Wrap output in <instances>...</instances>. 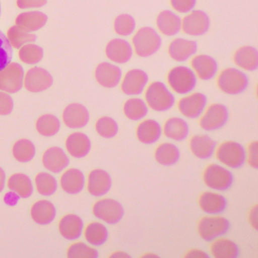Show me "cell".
<instances>
[{"instance_id":"1","label":"cell","mask_w":258,"mask_h":258,"mask_svg":"<svg viewBox=\"0 0 258 258\" xmlns=\"http://www.w3.org/2000/svg\"><path fill=\"white\" fill-rule=\"evenodd\" d=\"M161 35L155 28L149 26L141 27L132 35L131 45L134 52L142 58L153 56L162 46Z\"/></svg>"},{"instance_id":"2","label":"cell","mask_w":258,"mask_h":258,"mask_svg":"<svg viewBox=\"0 0 258 258\" xmlns=\"http://www.w3.org/2000/svg\"><path fill=\"white\" fill-rule=\"evenodd\" d=\"M144 100L149 109L155 112H165L174 106V93L167 84L160 81L149 83L144 91Z\"/></svg>"},{"instance_id":"3","label":"cell","mask_w":258,"mask_h":258,"mask_svg":"<svg viewBox=\"0 0 258 258\" xmlns=\"http://www.w3.org/2000/svg\"><path fill=\"white\" fill-rule=\"evenodd\" d=\"M216 84L220 92L228 96L244 93L249 86L248 76L236 67L225 68L216 77Z\"/></svg>"},{"instance_id":"4","label":"cell","mask_w":258,"mask_h":258,"mask_svg":"<svg viewBox=\"0 0 258 258\" xmlns=\"http://www.w3.org/2000/svg\"><path fill=\"white\" fill-rule=\"evenodd\" d=\"M166 82L173 93L184 96L194 91L197 86L198 78L191 68L179 64L168 71Z\"/></svg>"},{"instance_id":"5","label":"cell","mask_w":258,"mask_h":258,"mask_svg":"<svg viewBox=\"0 0 258 258\" xmlns=\"http://www.w3.org/2000/svg\"><path fill=\"white\" fill-rule=\"evenodd\" d=\"M216 159L227 168L237 169L245 163V149L234 140H226L217 146Z\"/></svg>"},{"instance_id":"6","label":"cell","mask_w":258,"mask_h":258,"mask_svg":"<svg viewBox=\"0 0 258 258\" xmlns=\"http://www.w3.org/2000/svg\"><path fill=\"white\" fill-rule=\"evenodd\" d=\"M202 181L211 190L225 191L233 183V175L225 166L211 163L204 170Z\"/></svg>"},{"instance_id":"7","label":"cell","mask_w":258,"mask_h":258,"mask_svg":"<svg viewBox=\"0 0 258 258\" xmlns=\"http://www.w3.org/2000/svg\"><path fill=\"white\" fill-rule=\"evenodd\" d=\"M229 220L220 214H208L197 223V232L202 239L211 241L223 236L229 229Z\"/></svg>"},{"instance_id":"8","label":"cell","mask_w":258,"mask_h":258,"mask_svg":"<svg viewBox=\"0 0 258 258\" xmlns=\"http://www.w3.org/2000/svg\"><path fill=\"white\" fill-rule=\"evenodd\" d=\"M229 117L227 107L223 104L215 102L207 105L199 118V125L201 129L207 132L218 131L227 123Z\"/></svg>"},{"instance_id":"9","label":"cell","mask_w":258,"mask_h":258,"mask_svg":"<svg viewBox=\"0 0 258 258\" xmlns=\"http://www.w3.org/2000/svg\"><path fill=\"white\" fill-rule=\"evenodd\" d=\"M92 212L96 218L107 224H117L124 215V209L118 201L102 198L93 204Z\"/></svg>"},{"instance_id":"10","label":"cell","mask_w":258,"mask_h":258,"mask_svg":"<svg viewBox=\"0 0 258 258\" xmlns=\"http://www.w3.org/2000/svg\"><path fill=\"white\" fill-rule=\"evenodd\" d=\"M211 25V19L205 12L194 10L182 18L181 31L188 37H202L209 31Z\"/></svg>"},{"instance_id":"11","label":"cell","mask_w":258,"mask_h":258,"mask_svg":"<svg viewBox=\"0 0 258 258\" xmlns=\"http://www.w3.org/2000/svg\"><path fill=\"white\" fill-rule=\"evenodd\" d=\"M208 105V98L202 92H191L182 96L176 107L182 117L187 119H199Z\"/></svg>"},{"instance_id":"12","label":"cell","mask_w":258,"mask_h":258,"mask_svg":"<svg viewBox=\"0 0 258 258\" xmlns=\"http://www.w3.org/2000/svg\"><path fill=\"white\" fill-rule=\"evenodd\" d=\"M149 83L148 74L143 69L134 68L123 74L119 86L123 94L131 97L139 96L144 93Z\"/></svg>"},{"instance_id":"13","label":"cell","mask_w":258,"mask_h":258,"mask_svg":"<svg viewBox=\"0 0 258 258\" xmlns=\"http://www.w3.org/2000/svg\"><path fill=\"white\" fill-rule=\"evenodd\" d=\"M25 72L21 64L10 62L0 70V91L12 94L22 90Z\"/></svg>"},{"instance_id":"14","label":"cell","mask_w":258,"mask_h":258,"mask_svg":"<svg viewBox=\"0 0 258 258\" xmlns=\"http://www.w3.org/2000/svg\"><path fill=\"white\" fill-rule=\"evenodd\" d=\"M134 54L131 42L122 37L111 39L105 45V56L108 61L118 66L129 62Z\"/></svg>"},{"instance_id":"15","label":"cell","mask_w":258,"mask_h":258,"mask_svg":"<svg viewBox=\"0 0 258 258\" xmlns=\"http://www.w3.org/2000/svg\"><path fill=\"white\" fill-rule=\"evenodd\" d=\"M199 45L191 39L176 37L167 46V52L170 59L178 63H183L191 59L197 54Z\"/></svg>"},{"instance_id":"16","label":"cell","mask_w":258,"mask_h":258,"mask_svg":"<svg viewBox=\"0 0 258 258\" xmlns=\"http://www.w3.org/2000/svg\"><path fill=\"white\" fill-rule=\"evenodd\" d=\"M123 72L118 64L111 61H102L98 64L94 71L96 83L105 89H114L120 85Z\"/></svg>"},{"instance_id":"17","label":"cell","mask_w":258,"mask_h":258,"mask_svg":"<svg viewBox=\"0 0 258 258\" xmlns=\"http://www.w3.org/2000/svg\"><path fill=\"white\" fill-rule=\"evenodd\" d=\"M190 68L198 80L203 81L214 79L219 72L217 60L208 54H196L190 59Z\"/></svg>"},{"instance_id":"18","label":"cell","mask_w":258,"mask_h":258,"mask_svg":"<svg viewBox=\"0 0 258 258\" xmlns=\"http://www.w3.org/2000/svg\"><path fill=\"white\" fill-rule=\"evenodd\" d=\"M53 83L52 75L40 67L30 69L24 77L23 87L30 93H42L48 90Z\"/></svg>"},{"instance_id":"19","label":"cell","mask_w":258,"mask_h":258,"mask_svg":"<svg viewBox=\"0 0 258 258\" xmlns=\"http://www.w3.org/2000/svg\"><path fill=\"white\" fill-rule=\"evenodd\" d=\"M155 26L161 35L173 37L181 32L182 18L173 10H162L157 15Z\"/></svg>"},{"instance_id":"20","label":"cell","mask_w":258,"mask_h":258,"mask_svg":"<svg viewBox=\"0 0 258 258\" xmlns=\"http://www.w3.org/2000/svg\"><path fill=\"white\" fill-rule=\"evenodd\" d=\"M111 185L112 179L111 176L103 169H93L87 176V191L95 197L105 196L111 189Z\"/></svg>"},{"instance_id":"21","label":"cell","mask_w":258,"mask_h":258,"mask_svg":"<svg viewBox=\"0 0 258 258\" xmlns=\"http://www.w3.org/2000/svg\"><path fill=\"white\" fill-rule=\"evenodd\" d=\"M62 120L64 124L70 129H81L87 126L90 120V114L84 105L71 103L63 111Z\"/></svg>"},{"instance_id":"22","label":"cell","mask_w":258,"mask_h":258,"mask_svg":"<svg viewBox=\"0 0 258 258\" xmlns=\"http://www.w3.org/2000/svg\"><path fill=\"white\" fill-rule=\"evenodd\" d=\"M217 143L207 134H195L190 137L188 148L196 158L208 160L214 155Z\"/></svg>"},{"instance_id":"23","label":"cell","mask_w":258,"mask_h":258,"mask_svg":"<svg viewBox=\"0 0 258 258\" xmlns=\"http://www.w3.org/2000/svg\"><path fill=\"white\" fill-rule=\"evenodd\" d=\"M162 136V126L155 119L144 118L139 121L136 128V137L142 144L156 143Z\"/></svg>"},{"instance_id":"24","label":"cell","mask_w":258,"mask_h":258,"mask_svg":"<svg viewBox=\"0 0 258 258\" xmlns=\"http://www.w3.org/2000/svg\"><path fill=\"white\" fill-rule=\"evenodd\" d=\"M235 67L244 72H252L258 69V51L250 45L237 48L232 55Z\"/></svg>"},{"instance_id":"25","label":"cell","mask_w":258,"mask_h":258,"mask_svg":"<svg viewBox=\"0 0 258 258\" xmlns=\"http://www.w3.org/2000/svg\"><path fill=\"white\" fill-rule=\"evenodd\" d=\"M161 126L162 135L172 141H184L189 134L188 122L183 117L178 116L168 117Z\"/></svg>"},{"instance_id":"26","label":"cell","mask_w":258,"mask_h":258,"mask_svg":"<svg viewBox=\"0 0 258 258\" xmlns=\"http://www.w3.org/2000/svg\"><path fill=\"white\" fill-rule=\"evenodd\" d=\"M199 208L207 214H220L226 209L227 202L224 196L217 191H205L198 199Z\"/></svg>"},{"instance_id":"27","label":"cell","mask_w":258,"mask_h":258,"mask_svg":"<svg viewBox=\"0 0 258 258\" xmlns=\"http://www.w3.org/2000/svg\"><path fill=\"white\" fill-rule=\"evenodd\" d=\"M42 163L46 170L57 173L62 171L68 167L69 159L61 148L52 146L45 151L42 157Z\"/></svg>"},{"instance_id":"28","label":"cell","mask_w":258,"mask_h":258,"mask_svg":"<svg viewBox=\"0 0 258 258\" xmlns=\"http://www.w3.org/2000/svg\"><path fill=\"white\" fill-rule=\"evenodd\" d=\"M66 148L68 153L73 158H84L90 152L91 142L84 133L74 132L66 138Z\"/></svg>"},{"instance_id":"29","label":"cell","mask_w":258,"mask_h":258,"mask_svg":"<svg viewBox=\"0 0 258 258\" xmlns=\"http://www.w3.org/2000/svg\"><path fill=\"white\" fill-rule=\"evenodd\" d=\"M58 228L63 238L68 240H75L82 234L84 223L82 219L77 214H68L60 219Z\"/></svg>"},{"instance_id":"30","label":"cell","mask_w":258,"mask_h":258,"mask_svg":"<svg viewBox=\"0 0 258 258\" xmlns=\"http://www.w3.org/2000/svg\"><path fill=\"white\" fill-rule=\"evenodd\" d=\"M85 185L84 173L78 168H69L64 170L60 177L61 189L68 194H78L82 191Z\"/></svg>"},{"instance_id":"31","label":"cell","mask_w":258,"mask_h":258,"mask_svg":"<svg viewBox=\"0 0 258 258\" xmlns=\"http://www.w3.org/2000/svg\"><path fill=\"white\" fill-rule=\"evenodd\" d=\"M149 108L144 99L138 96L128 98L122 106L123 115L131 121L139 122L146 118Z\"/></svg>"},{"instance_id":"32","label":"cell","mask_w":258,"mask_h":258,"mask_svg":"<svg viewBox=\"0 0 258 258\" xmlns=\"http://www.w3.org/2000/svg\"><path fill=\"white\" fill-rule=\"evenodd\" d=\"M47 20V16L41 12H25L16 17V25L28 32L32 33L43 28Z\"/></svg>"},{"instance_id":"33","label":"cell","mask_w":258,"mask_h":258,"mask_svg":"<svg viewBox=\"0 0 258 258\" xmlns=\"http://www.w3.org/2000/svg\"><path fill=\"white\" fill-rule=\"evenodd\" d=\"M154 158L160 165L165 167L174 165L180 158V151L174 143L164 142L155 148Z\"/></svg>"},{"instance_id":"34","label":"cell","mask_w":258,"mask_h":258,"mask_svg":"<svg viewBox=\"0 0 258 258\" xmlns=\"http://www.w3.org/2000/svg\"><path fill=\"white\" fill-rule=\"evenodd\" d=\"M55 206L46 199L37 201L31 206V217L37 224H49L55 218Z\"/></svg>"},{"instance_id":"35","label":"cell","mask_w":258,"mask_h":258,"mask_svg":"<svg viewBox=\"0 0 258 258\" xmlns=\"http://www.w3.org/2000/svg\"><path fill=\"white\" fill-rule=\"evenodd\" d=\"M211 241L210 253L214 257L235 258L238 256L239 250L232 240L220 236Z\"/></svg>"},{"instance_id":"36","label":"cell","mask_w":258,"mask_h":258,"mask_svg":"<svg viewBox=\"0 0 258 258\" xmlns=\"http://www.w3.org/2000/svg\"><path fill=\"white\" fill-rule=\"evenodd\" d=\"M7 186L22 199L29 198L33 193L32 182L25 173H16L11 175L7 180Z\"/></svg>"},{"instance_id":"37","label":"cell","mask_w":258,"mask_h":258,"mask_svg":"<svg viewBox=\"0 0 258 258\" xmlns=\"http://www.w3.org/2000/svg\"><path fill=\"white\" fill-rule=\"evenodd\" d=\"M83 231L84 238L91 245H102L106 242L108 238V229L101 222H90Z\"/></svg>"},{"instance_id":"38","label":"cell","mask_w":258,"mask_h":258,"mask_svg":"<svg viewBox=\"0 0 258 258\" xmlns=\"http://www.w3.org/2000/svg\"><path fill=\"white\" fill-rule=\"evenodd\" d=\"M114 33L122 38L131 37L137 31V22L134 16L122 13L116 16L113 22Z\"/></svg>"},{"instance_id":"39","label":"cell","mask_w":258,"mask_h":258,"mask_svg":"<svg viewBox=\"0 0 258 258\" xmlns=\"http://www.w3.org/2000/svg\"><path fill=\"white\" fill-rule=\"evenodd\" d=\"M7 38L12 48L20 49L28 43H34L37 37L32 33L28 32L17 25L10 27L7 31Z\"/></svg>"},{"instance_id":"40","label":"cell","mask_w":258,"mask_h":258,"mask_svg":"<svg viewBox=\"0 0 258 258\" xmlns=\"http://www.w3.org/2000/svg\"><path fill=\"white\" fill-rule=\"evenodd\" d=\"M35 127L40 135L45 137H53L59 131L60 121L53 114H45L37 118Z\"/></svg>"},{"instance_id":"41","label":"cell","mask_w":258,"mask_h":258,"mask_svg":"<svg viewBox=\"0 0 258 258\" xmlns=\"http://www.w3.org/2000/svg\"><path fill=\"white\" fill-rule=\"evenodd\" d=\"M12 152L16 161L27 163L31 161L35 156L36 149L31 140L21 139L14 143Z\"/></svg>"},{"instance_id":"42","label":"cell","mask_w":258,"mask_h":258,"mask_svg":"<svg viewBox=\"0 0 258 258\" xmlns=\"http://www.w3.org/2000/svg\"><path fill=\"white\" fill-rule=\"evenodd\" d=\"M95 131L99 137L109 140L118 134L119 125L113 117L102 116L95 123Z\"/></svg>"},{"instance_id":"43","label":"cell","mask_w":258,"mask_h":258,"mask_svg":"<svg viewBox=\"0 0 258 258\" xmlns=\"http://www.w3.org/2000/svg\"><path fill=\"white\" fill-rule=\"evenodd\" d=\"M43 50L40 46L31 43L25 44L19 49V59L24 64L34 66L38 64L43 58Z\"/></svg>"},{"instance_id":"44","label":"cell","mask_w":258,"mask_h":258,"mask_svg":"<svg viewBox=\"0 0 258 258\" xmlns=\"http://www.w3.org/2000/svg\"><path fill=\"white\" fill-rule=\"evenodd\" d=\"M36 189L42 196H52L57 189V181L50 173L40 172L34 179Z\"/></svg>"},{"instance_id":"45","label":"cell","mask_w":258,"mask_h":258,"mask_svg":"<svg viewBox=\"0 0 258 258\" xmlns=\"http://www.w3.org/2000/svg\"><path fill=\"white\" fill-rule=\"evenodd\" d=\"M98 256L99 253L95 247L82 241L72 243L67 250L69 258H96Z\"/></svg>"},{"instance_id":"46","label":"cell","mask_w":258,"mask_h":258,"mask_svg":"<svg viewBox=\"0 0 258 258\" xmlns=\"http://www.w3.org/2000/svg\"><path fill=\"white\" fill-rule=\"evenodd\" d=\"M13 58V48L10 46L7 36L0 31V70H2Z\"/></svg>"},{"instance_id":"47","label":"cell","mask_w":258,"mask_h":258,"mask_svg":"<svg viewBox=\"0 0 258 258\" xmlns=\"http://www.w3.org/2000/svg\"><path fill=\"white\" fill-rule=\"evenodd\" d=\"M172 10L179 15H185L196 8L197 0H169Z\"/></svg>"},{"instance_id":"48","label":"cell","mask_w":258,"mask_h":258,"mask_svg":"<svg viewBox=\"0 0 258 258\" xmlns=\"http://www.w3.org/2000/svg\"><path fill=\"white\" fill-rule=\"evenodd\" d=\"M245 162L251 168H258L257 140H253L247 145L245 149Z\"/></svg>"},{"instance_id":"49","label":"cell","mask_w":258,"mask_h":258,"mask_svg":"<svg viewBox=\"0 0 258 258\" xmlns=\"http://www.w3.org/2000/svg\"><path fill=\"white\" fill-rule=\"evenodd\" d=\"M14 108V102L9 93L0 91V115L11 114Z\"/></svg>"},{"instance_id":"50","label":"cell","mask_w":258,"mask_h":258,"mask_svg":"<svg viewBox=\"0 0 258 258\" xmlns=\"http://www.w3.org/2000/svg\"><path fill=\"white\" fill-rule=\"evenodd\" d=\"M47 0H17L16 5L21 10H31L44 7Z\"/></svg>"},{"instance_id":"51","label":"cell","mask_w":258,"mask_h":258,"mask_svg":"<svg viewBox=\"0 0 258 258\" xmlns=\"http://www.w3.org/2000/svg\"><path fill=\"white\" fill-rule=\"evenodd\" d=\"M247 220L249 224L254 230L258 229V205L255 204L250 207L247 212Z\"/></svg>"},{"instance_id":"52","label":"cell","mask_w":258,"mask_h":258,"mask_svg":"<svg viewBox=\"0 0 258 258\" xmlns=\"http://www.w3.org/2000/svg\"><path fill=\"white\" fill-rule=\"evenodd\" d=\"M183 257L186 258H207L208 253L205 250L199 248H190L184 253Z\"/></svg>"},{"instance_id":"53","label":"cell","mask_w":258,"mask_h":258,"mask_svg":"<svg viewBox=\"0 0 258 258\" xmlns=\"http://www.w3.org/2000/svg\"><path fill=\"white\" fill-rule=\"evenodd\" d=\"M109 257L130 258L131 257V256H130L126 252L123 251V250H115V251H113L112 253L109 255Z\"/></svg>"},{"instance_id":"54","label":"cell","mask_w":258,"mask_h":258,"mask_svg":"<svg viewBox=\"0 0 258 258\" xmlns=\"http://www.w3.org/2000/svg\"><path fill=\"white\" fill-rule=\"evenodd\" d=\"M6 184V173L3 168L0 167V192L4 190Z\"/></svg>"},{"instance_id":"55","label":"cell","mask_w":258,"mask_h":258,"mask_svg":"<svg viewBox=\"0 0 258 258\" xmlns=\"http://www.w3.org/2000/svg\"><path fill=\"white\" fill-rule=\"evenodd\" d=\"M141 257L144 258H155L158 257V255L156 253H152V252H146V253H143Z\"/></svg>"},{"instance_id":"56","label":"cell","mask_w":258,"mask_h":258,"mask_svg":"<svg viewBox=\"0 0 258 258\" xmlns=\"http://www.w3.org/2000/svg\"><path fill=\"white\" fill-rule=\"evenodd\" d=\"M0 16H1V4H0Z\"/></svg>"}]
</instances>
